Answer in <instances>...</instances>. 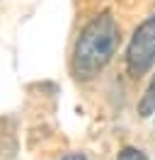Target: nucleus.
<instances>
[{"label":"nucleus","mask_w":155,"mask_h":160,"mask_svg":"<svg viewBox=\"0 0 155 160\" xmlns=\"http://www.w3.org/2000/svg\"><path fill=\"white\" fill-rule=\"evenodd\" d=\"M119 44V24L112 17V12L97 15L92 22H87L80 32L73 49V75L78 80L95 78L99 70L112 61Z\"/></svg>","instance_id":"nucleus-1"},{"label":"nucleus","mask_w":155,"mask_h":160,"mask_svg":"<svg viewBox=\"0 0 155 160\" xmlns=\"http://www.w3.org/2000/svg\"><path fill=\"white\" fill-rule=\"evenodd\" d=\"M155 63V15L133 32V39L126 49V68L131 78H141Z\"/></svg>","instance_id":"nucleus-2"},{"label":"nucleus","mask_w":155,"mask_h":160,"mask_svg":"<svg viewBox=\"0 0 155 160\" xmlns=\"http://www.w3.org/2000/svg\"><path fill=\"white\" fill-rule=\"evenodd\" d=\"M138 112H141V117L155 114V75H153V80H150V85H148V90H145L141 104H138Z\"/></svg>","instance_id":"nucleus-3"},{"label":"nucleus","mask_w":155,"mask_h":160,"mask_svg":"<svg viewBox=\"0 0 155 160\" xmlns=\"http://www.w3.org/2000/svg\"><path fill=\"white\" fill-rule=\"evenodd\" d=\"M116 160H148V158H145L141 150H136V148H124L121 153H119Z\"/></svg>","instance_id":"nucleus-4"},{"label":"nucleus","mask_w":155,"mask_h":160,"mask_svg":"<svg viewBox=\"0 0 155 160\" xmlns=\"http://www.w3.org/2000/svg\"><path fill=\"white\" fill-rule=\"evenodd\" d=\"M63 160H85V158H82V155H78V153H75V155H66Z\"/></svg>","instance_id":"nucleus-5"}]
</instances>
